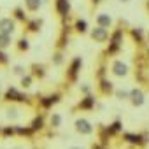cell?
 <instances>
[{
  "label": "cell",
  "mask_w": 149,
  "mask_h": 149,
  "mask_svg": "<svg viewBox=\"0 0 149 149\" xmlns=\"http://www.w3.org/2000/svg\"><path fill=\"white\" fill-rule=\"evenodd\" d=\"M93 104H95V98H93V97H86V98L79 104V107H81V109H91Z\"/></svg>",
  "instance_id": "cell-14"
},
{
  "label": "cell",
  "mask_w": 149,
  "mask_h": 149,
  "mask_svg": "<svg viewBox=\"0 0 149 149\" xmlns=\"http://www.w3.org/2000/svg\"><path fill=\"white\" fill-rule=\"evenodd\" d=\"M16 16H18V19H25V14H23V11H21V9H18V11H16Z\"/></svg>",
  "instance_id": "cell-30"
},
{
  "label": "cell",
  "mask_w": 149,
  "mask_h": 149,
  "mask_svg": "<svg viewBox=\"0 0 149 149\" xmlns=\"http://www.w3.org/2000/svg\"><path fill=\"white\" fill-rule=\"evenodd\" d=\"M112 74H114V76H118V77H123V76H126V74H128V67L123 61H114L112 63Z\"/></svg>",
  "instance_id": "cell-2"
},
{
  "label": "cell",
  "mask_w": 149,
  "mask_h": 149,
  "mask_svg": "<svg viewBox=\"0 0 149 149\" xmlns=\"http://www.w3.org/2000/svg\"><path fill=\"white\" fill-rule=\"evenodd\" d=\"M39 25H40V21H33V23H30V30H32V32H35Z\"/></svg>",
  "instance_id": "cell-28"
},
{
  "label": "cell",
  "mask_w": 149,
  "mask_h": 149,
  "mask_svg": "<svg viewBox=\"0 0 149 149\" xmlns=\"http://www.w3.org/2000/svg\"><path fill=\"white\" fill-rule=\"evenodd\" d=\"M23 72H25V70H23V67H19V65H18V67H14V74H18V76H21Z\"/></svg>",
  "instance_id": "cell-29"
},
{
  "label": "cell",
  "mask_w": 149,
  "mask_h": 149,
  "mask_svg": "<svg viewBox=\"0 0 149 149\" xmlns=\"http://www.w3.org/2000/svg\"><path fill=\"white\" fill-rule=\"evenodd\" d=\"M147 39H149V33H147Z\"/></svg>",
  "instance_id": "cell-34"
},
{
  "label": "cell",
  "mask_w": 149,
  "mask_h": 149,
  "mask_svg": "<svg viewBox=\"0 0 149 149\" xmlns=\"http://www.w3.org/2000/svg\"><path fill=\"white\" fill-rule=\"evenodd\" d=\"M79 67H81V60H79V58H76V60H74V63H72V67H70V72H68L70 79H76V76H77V70H79Z\"/></svg>",
  "instance_id": "cell-12"
},
{
  "label": "cell",
  "mask_w": 149,
  "mask_h": 149,
  "mask_svg": "<svg viewBox=\"0 0 149 149\" xmlns=\"http://www.w3.org/2000/svg\"><path fill=\"white\" fill-rule=\"evenodd\" d=\"M130 98H132L133 105H142L144 104V93L140 90H132L130 91Z\"/></svg>",
  "instance_id": "cell-7"
},
{
  "label": "cell",
  "mask_w": 149,
  "mask_h": 149,
  "mask_svg": "<svg viewBox=\"0 0 149 149\" xmlns=\"http://www.w3.org/2000/svg\"><path fill=\"white\" fill-rule=\"evenodd\" d=\"M102 91L104 93H111L112 91V83L111 81H102Z\"/></svg>",
  "instance_id": "cell-18"
},
{
  "label": "cell",
  "mask_w": 149,
  "mask_h": 149,
  "mask_svg": "<svg viewBox=\"0 0 149 149\" xmlns=\"http://www.w3.org/2000/svg\"><path fill=\"white\" fill-rule=\"evenodd\" d=\"M0 63H7V54L0 51Z\"/></svg>",
  "instance_id": "cell-27"
},
{
  "label": "cell",
  "mask_w": 149,
  "mask_h": 149,
  "mask_svg": "<svg viewBox=\"0 0 149 149\" xmlns=\"http://www.w3.org/2000/svg\"><path fill=\"white\" fill-rule=\"evenodd\" d=\"M25 6L28 7V11L35 13V11H39V7H40V0H25Z\"/></svg>",
  "instance_id": "cell-13"
},
{
  "label": "cell",
  "mask_w": 149,
  "mask_h": 149,
  "mask_svg": "<svg viewBox=\"0 0 149 149\" xmlns=\"http://www.w3.org/2000/svg\"><path fill=\"white\" fill-rule=\"evenodd\" d=\"M0 32L13 33L14 32V21L11 18H2V19H0Z\"/></svg>",
  "instance_id": "cell-3"
},
{
  "label": "cell",
  "mask_w": 149,
  "mask_h": 149,
  "mask_svg": "<svg viewBox=\"0 0 149 149\" xmlns=\"http://www.w3.org/2000/svg\"><path fill=\"white\" fill-rule=\"evenodd\" d=\"M19 49H21V51H23V49H25V51L28 49V40H26V39H21V40H19Z\"/></svg>",
  "instance_id": "cell-24"
},
{
  "label": "cell",
  "mask_w": 149,
  "mask_h": 149,
  "mask_svg": "<svg viewBox=\"0 0 149 149\" xmlns=\"http://www.w3.org/2000/svg\"><path fill=\"white\" fill-rule=\"evenodd\" d=\"M7 118H9V119H18V118H19V114H18V109H16V107H11V109H7Z\"/></svg>",
  "instance_id": "cell-16"
},
{
  "label": "cell",
  "mask_w": 149,
  "mask_h": 149,
  "mask_svg": "<svg viewBox=\"0 0 149 149\" xmlns=\"http://www.w3.org/2000/svg\"><path fill=\"white\" fill-rule=\"evenodd\" d=\"M95 2H100V0H95Z\"/></svg>",
  "instance_id": "cell-33"
},
{
  "label": "cell",
  "mask_w": 149,
  "mask_h": 149,
  "mask_svg": "<svg viewBox=\"0 0 149 149\" xmlns=\"http://www.w3.org/2000/svg\"><path fill=\"white\" fill-rule=\"evenodd\" d=\"M147 58H149V51H147Z\"/></svg>",
  "instance_id": "cell-32"
},
{
  "label": "cell",
  "mask_w": 149,
  "mask_h": 149,
  "mask_svg": "<svg viewBox=\"0 0 149 149\" xmlns=\"http://www.w3.org/2000/svg\"><path fill=\"white\" fill-rule=\"evenodd\" d=\"M97 23H98L100 26L109 28V26H111V23H112V19H111L107 14H98V16H97Z\"/></svg>",
  "instance_id": "cell-11"
},
{
  "label": "cell",
  "mask_w": 149,
  "mask_h": 149,
  "mask_svg": "<svg viewBox=\"0 0 149 149\" xmlns=\"http://www.w3.org/2000/svg\"><path fill=\"white\" fill-rule=\"evenodd\" d=\"M56 9L61 16H67L68 14V9H70V4L68 0H56Z\"/></svg>",
  "instance_id": "cell-8"
},
{
  "label": "cell",
  "mask_w": 149,
  "mask_h": 149,
  "mask_svg": "<svg viewBox=\"0 0 149 149\" xmlns=\"http://www.w3.org/2000/svg\"><path fill=\"white\" fill-rule=\"evenodd\" d=\"M6 98H7V100H16V102H25V100H26V97L21 95V93H19L18 90H14V88H9V90H7Z\"/></svg>",
  "instance_id": "cell-6"
},
{
  "label": "cell",
  "mask_w": 149,
  "mask_h": 149,
  "mask_svg": "<svg viewBox=\"0 0 149 149\" xmlns=\"http://www.w3.org/2000/svg\"><path fill=\"white\" fill-rule=\"evenodd\" d=\"M11 33H4V32H0V49H6L11 46Z\"/></svg>",
  "instance_id": "cell-10"
},
{
  "label": "cell",
  "mask_w": 149,
  "mask_h": 149,
  "mask_svg": "<svg viewBox=\"0 0 149 149\" xmlns=\"http://www.w3.org/2000/svg\"><path fill=\"white\" fill-rule=\"evenodd\" d=\"M39 128H42V118H37L32 125V130H39Z\"/></svg>",
  "instance_id": "cell-23"
},
{
  "label": "cell",
  "mask_w": 149,
  "mask_h": 149,
  "mask_svg": "<svg viewBox=\"0 0 149 149\" xmlns=\"http://www.w3.org/2000/svg\"><path fill=\"white\" fill-rule=\"evenodd\" d=\"M132 35H133V37L137 39V42H140V40H142V30H140V28L133 30V32H132Z\"/></svg>",
  "instance_id": "cell-22"
},
{
  "label": "cell",
  "mask_w": 149,
  "mask_h": 149,
  "mask_svg": "<svg viewBox=\"0 0 149 149\" xmlns=\"http://www.w3.org/2000/svg\"><path fill=\"white\" fill-rule=\"evenodd\" d=\"M116 97H118L119 100H126V98L130 97V93H128L126 90H118V91H116Z\"/></svg>",
  "instance_id": "cell-19"
},
{
  "label": "cell",
  "mask_w": 149,
  "mask_h": 149,
  "mask_svg": "<svg viewBox=\"0 0 149 149\" xmlns=\"http://www.w3.org/2000/svg\"><path fill=\"white\" fill-rule=\"evenodd\" d=\"M56 102H58V95H53V97L44 98V100H42V105H44V107H49L51 104H56Z\"/></svg>",
  "instance_id": "cell-15"
},
{
  "label": "cell",
  "mask_w": 149,
  "mask_h": 149,
  "mask_svg": "<svg viewBox=\"0 0 149 149\" xmlns=\"http://www.w3.org/2000/svg\"><path fill=\"white\" fill-rule=\"evenodd\" d=\"M125 139L132 144H144L146 142V135H132V133H126Z\"/></svg>",
  "instance_id": "cell-9"
},
{
  "label": "cell",
  "mask_w": 149,
  "mask_h": 149,
  "mask_svg": "<svg viewBox=\"0 0 149 149\" xmlns=\"http://www.w3.org/2000/svg\"><path fill=\"white\" fill-rule=\"evenodd\" d=\"M119 2H130V0H119Z\"/></svg>",
  "instance_id": "cell-31"
},
{
  "label": "cell",
  "mask_w": 149,
  "mask_h": 149,
  "mask_svg": "<svg viewBox=\"0 0 149 149\" xmlns=\"http://www.w3.org/2000/svg\"><path fill=\"white\" fill-rule=\"evenodd\" d=\"M60 125H61V116H60V114H53V118H51V126L58 128Z\"/></svg>",
  "instance_id": "cell-17"
},
{
  "label": "cell",
  "mask_w": 149,
  "mask_h": 149,
  "mask_svg": "<svg viewBox=\"0 0 149 149\" xmlns=\"http://www.w3.org/2000/svg\"><path fill=\"white\" fill-rule=\"evenodd\" d=\"M76 130H77L79 133H84V135H88V133L93 132L91 125H90L86 119H77V121H76Z\"/></svg>",
  "instance_id": "cell-4"
},
{
  "label": "cell",
  "mask_w": 149,
  "mask_h": 149,
  "mask_svg": "<svg viewBox=\"0 0 149 149\" xmlns=\"http://www.w3.org/2000/svg\"><path fill=\"white\" fill-rule=\"evenodd\" d=\"M61 61H63L61 53H56V54H54V65H61Z\"/></svg>",
  "instance_id": "cell-25"
},
{
  "label": "cell",
  "mask_w": 149,
  "mask_h": 149,
  "mask_svg": "<svg viewBox=\"0 0 149 149\" xmlns=\"http://www.w3.org/2000/svg\"><path fill=\"white\" fill-rule=\"evenodd\" d=\"M21 84H23V88H30V86H32V77H30V76L23 77V79H21Z\"/></svg>",
  "instance_id": "cell-21"
},
{
  "label": "cell",
  "mask_w": 149,
  "mask_h": 149,
  "mask_svg": "<svg viewBox=\"0 0 149 149\" xmlns=\"http://www.w3.org/2000/svg\"><path fill=\"white\" fill-rule=\"evenodd\" d=\"M76 28H77V32H86V21H77L76 23Z\"/></svg>",
  "instance_id": "cell-20"
},
{
  "label": "cell",
  "mask_w": 149,
  "mask_h": 149,
  "mask_svg": "<svg viewBox=\"0 0 149 149\" xmlns=\"http://www.w3.org/2000/svg\"><path fill=\"white\" fill-rule=\"evenodd\" d=\"M33 68H35V74H37V76H44V68L42 67H39V65H33Z\"/></svg>",
  "instance_id": "cell-26"
},
{
  "label": "cell",
  "mask_w": 149,
  "mask_h": 149,
  "mask_svg": "<svg viewBox=\"0 0 149 149\" xmlns=\"http://www.w3.org/2000/svg\"><path fill=\"white\" fill-rule=\"evenodd\" d=\"M91 39H93L95 42H100V44L105 42V40L109 39V32H107V28L98 25V28H95V30L91 32Z\"/></svg>",
  "instance_id": "cell-1"
},
{
  "label": "cell",
  "mask_w": 149,
  "mask_h": 149,
  "mask_svg": "<svg viewBox=\"0 0 149 149\" xmlns=\"http://www.w3.org/2000/svg\"><path fill=\"white\" fill-rule=\"evenodd\" d=\"M121 35H123L121 30H118V32L112 35V39H111V46H109V53H116V51H118V47H119V44H121Z\"/></svg>",
  "instance_id": "cell-5"
}]
</instances>
